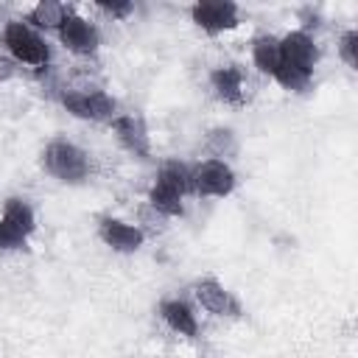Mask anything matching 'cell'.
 Returning a JSON list of instances; mask_svg holds the SVG:
<instances>
[{
  "label": "cell",
  "mask_w": 358,
  "mask_h": 358,
  "mask_svg": "<svg viewBox=\"0 0 358 358\" xmlns=\"http://www.w3.org/2000/svg\"><path fill=\"white\" fill-rule=\"evenodd\" d=\"M193 190V179H190V171L179 162H168L162 165V171L157 173L151 190H148V201L157 213L168 215V218H176L185 213V193Z\"/></svg>",
  "instance_id": "obj_1"
},
{
  "label": "cell",
  "mask_w": 358,
  "mask_h": 358,
  "mask_svg": "<svg viewBox=\"0 0 358 358\" xmlns=\"http://www.w3.org/2000/svg\"><path fill=\"white\" fill-rule=\"evenodd\" d=\"M3 48L8 50V56L17 64H28V67H45L50 62V48L45 42V36L31 28L25 20H11L3 28Z\"/></svg>",
  "instance_id": "obj_2"
},
{
  "label": "cell",
  "mask_w": 358,
  "mask_h": 358,
  "mask_svg": "<svg viewBox=\"0 0 358 358\" xmlns=\"http://www.w3.org/2000/svg\"><path fill=\"white\" fill-rule=\"evenodd\" d=\"M42 165L50 176H56L59 182L76 185L81 179H87L90 173V157L84 148H78L70 140H53L48 143L45 154H42Z\"/></svg>",
  "instance_id": "obj_3"
},
{
  "label": "cell",
  "mask_w": 358,
  "mask_h": 358,
  "mask_svg": "<svg viewBox=\"0 0 358 358\" xmlns=\"http://www.w3.org/2000/svg\"><path fill=\"white\" fill-rule=\"evenodd\" d=\"M36 227L34 207L25 199H8L0 213V249H20L25 246L28 235Z\"/></svg>",
  "instance_id": "obj_4"
},
{
  "label": "cell",
  "mask_w": 358,
  "mask_h": 358,
  "mask_svg": "<svg viewBox=\"0 0 358 358\" xmlns=\"http://www.w3.org/2000/svg\"><path fill=\"white\" fill-rule=\"evenodd\" d=\"M62 106L81 120H115L117 117V101L101 90H73L62 95Z\"/></svg>",
  "instance_id": "obj_5"
},
{
  "label": "cell",
  "mask_w": 358,
  "mask_h": 358,
  "mask_svg": "<svg viewBox=\"0 0 358 358\" xmlns=\"http://www.w3.org/2000/svg\"><path fill=\"white\" fill-rule=\"evenodd\" d=\"M56 34H59V42H62L70 53H78V56L95 53V50H98V42H101L98 28H95L87 17H81V14H76V11H67V17H64L62 25L56 28Z\"/></svg>",
  "instance_id": "obj_6"
},
{
  "label": "cell",
  "mask_w": 358,
  "mask_h": 358,
  "mask_svg": "<svg viewBox=\"0 0 358 358\" xmlns=\"http://www.w3.org/2000/svg\"><path fill=\"white\" fill-rule=\"evenodd\" d=\"M193 190L201 196H213V199H224L235 190V171L224 162V159H207L201 162L193 173Z\"/></svg>",
  "instance_id": "obj_7"
},
{
  "label": "cell",
  "mask_w": 358,
  "mask_h": 358,
  "mask_svg": "<svg viewBox=\"0 0 358 358\" xmlns=\"http://www.w3.org/2000/svg\"><path fill=\"white\" fill-rule=\"evenodd\" d=\"M190 20L207 34H221L238 25V6L229 0H201L190 8Z\"/></svg>",
  "instance_id": "obj_8"
},
{
  "label": "cell",
  "mask_w": 358,
  "mask_h": 358,
  "mask_svg": "<svg viewBox=\"0 0 358 358\" xmlns=\"http://www.w3.org/2000/svg\"><path fill=\"white\" fill-rule=\"evenodd\" d=\"M280 56L285 64H294L305 73H313L316 62H319V48L310 39V34L305 31H291L280 39Z\"/></svg>",
  "instance_id": "obj_9"
},
{
  "label": "cell",
  "mask_w": 358,
  "mask_h": 358,
  "mask_svg": "<svg viewBox=\"0 0 358 358\" xmlns=\"http://www.w3.org/2000/svg\"><path fill=\"white\" fill-rule=\"evenodd\" d=\"M193 294H196L199 305H201L207 313H213V316H238V313H241L238 299H235L218 280H213V277L199 280L196 288H193Z\"/></svg>",
  "instance_id": "obj_10"
},
{
  "label": "cell",
  "mask_w": 358,
  "mask_h": 358,
  "mask_svg": "<svg viewBox=\"0 0 358 358\" xmlns=\"http://www.w3.org/2000/svg\"><path fill=\"white\" fill-rule=\"evenodd\" d=\"M98 235L115 252H137L143 246V229L120 218H101Z\"/></svg>",
  "instance_id": "obj_11"
},
{
  "label": "cell",
  "mask_w": 358,
  "mask_h": 358,
  "mask_svg": "<svg viewBox=\"0 0 358 358\" xmlns=\"http://www.w3.org/2000/svg\"><path fill=\"white\" fill-rule=\"evenodd\" d=\"M112 129L120 140V145L126 151H131L137 159H145L151 154V140H148V131H145V123L137 117V115H117L112 120Z\"/></svg>",
  "instance_id": "obj_12"
},
{
  "label": "cell",
  "mask_w": 358,
  "mask_h": 358,
  "mask_svg": "<svg viewBox=\"0 0 358 358\" xmlns=\"http://www.w3.org/2000/svg\"><path fill=\"white\" fill-rule=\"evenodd\" d=\"M210 84L215 90V95L227 103H241L243 101V92H246V78H243V70L238 64H224V67H215L213 76H210Z\"/></svg>",
  "instance_id": "obj_13"
},
{
  "label": "cell",
  "mask_w": 358,
  "mask_h": 358,
  "mask_svg": "<svg viewBox=\"0 0 358 358\" xmlns=\"http://www.w3.org/2000/svg\"><path fill=\"white\" fill-rule=\"evenodd\" d=\"M159 313H162L165 324H168L173 333L187 336V338H193V336L199 333L196 313H193V308H190L187 302H182V299H165V302L159 305Z\"/></svg>",
  "instance_id": "obj_14"
},
{
  "label": "cell",
  "mask_w": 358,
  "mask_h": 358,
  "mask_svg": "<svg viewBox=\"0 0 358 358\" xmlns=\"http://www.w3.org/2000/svg\"><path fill=\"white\" fill-rule=\"evenodd\" d=\"M252 62H255V67H257L260 73L274 76V70H277L280 62H282V56H280V39H277V36H268V34L257 36V39L252 42Z\"/></svg>",
  "instance_id": "obj_15"
},
{
  "label": "cell",
  "mask_w": 358,
  "mask_h": 358,
  "mask_svg": "<svg viewBox=\"0 0 358 358\" xmlns=\"http://www.w3.org/2000/svg\"><path fill=\"white\" fill-rule=\"evenodd\" d=\"M67 6H62V3H50V0H42V3H36L31 11H28V17H25V22L31 25V28H59L62 25V20L67 17Z\"/></svg>",
  "instance_id": "obj_16"
},
{
  "label": "cell",
  "mask_w": 358,
  "mask_h": 358,
  "mask_svg": "<svg viewBox=\"0 0 358 358\" xmlns=\"http://www.w3.org/2000/svg\"><path fill=\"white\" fill-rule=\"evenodd\" d=\"M310 76H313V73H305V70H299V67H294V64L280 62V67L274 70L271 78H274L282 90H305V87L310 84Z\"/></svg>",
  "instance_id": "obj_17"
},
{
  "label": "cell",
  "mask_w": 358,
  "mask_h": 358,
  "mask_svg": "<svg viewBox=\"0 0 358 358\" xmlns=\"http://www.w3.org/2000/svg\"><path fill=\"white\" fill-rule=\"evenodd\" d=\"M338 56L344 59V64L347 67H358V31H344V36H341V42H338Z\"/></svg>",
  "instance_id": "obj_18"
},
{
  "label": "cell",
  "mask_w": 358,
  "mask_h": 358,
  "mask_svg": "<svg viewBox=\"0 0 358 358\" xmlns=\"http://www.w3.org/2000/svg\"><path fill=\"white\" fill-rule=\"evenodd\" d=\"M210 145H213V154H215V157H224V154L235 151V143H232V131H227V129H218V131H213V134H210Z\"/></svg>",
  "instance_id": "obj_19"
},
{
  "label": "cell",
  "mask_w": 358,
  "mask_h": 358,
  "mask_svg": "<svg viewBox=\"0 0 358 358\" xmlns=\"http://www.w3.org/2000/svg\"><path fill=\"white\" fill-rule=\"evenodd\" d=\"M101 11H106L109 17L123 20V17H129V14L134 11V6H131V3H101Z\"/></svg>",
  "instance_id": "obj_20"
}]
</instances>
